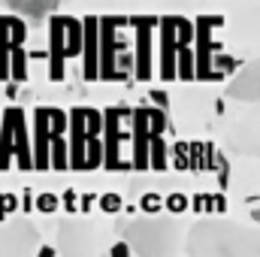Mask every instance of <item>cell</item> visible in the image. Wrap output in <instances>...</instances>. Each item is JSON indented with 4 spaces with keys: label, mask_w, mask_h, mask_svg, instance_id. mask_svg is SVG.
<instances>
[{
    "label": "cell",
    "mask_w": 260,
    "mask_h": 257,
    "mask_svg": "<svg viewBox=\"0 0 260 257\" xmlns=\"http://www.w3.org/2000/svg\"><path fill=\"white\" fill-rule=\"evenodd\" d=\"M160 27L157 15H130V30H133V82H151L154 76V30Z\"/></svg>",
    "instance_id": "8"
},
{
    "label": "cell",
    "mask_w": 260,
    "mask_h": 257,
    "mask_svg": "<svg viewBox=\"0 0 260 257\" xmlns=\"http://www.w3.org/2000/svg\"><path fill=\"white\" fill-rule=\"evenodd\" d=\"M130 251H133V248H130L127 242H124V239H118V242L109 248V257H130Z\"/></svg>",
    "instance_id": "31"
},
{
    "label": "cell",
    "mask_w": 260,
    "mask_h": 257,
    "mask_svg": "<svg viewBox=\"0 0 260 257\" xmlns=\"http://www.w3.org/2000/svg\"><path fill=\"white\" fill-rule=\"evenodd\" d=\"M12 164L24 173L37 170V164H34V130L27 124V115L21 106H6L0 115V173H6Z\"/></svg>",
    "instance_id": "4"
},
{
    "label": "cell",
    "mask_w": 260,
    "mask_h": 257,
    "mask_svg": "<svg viewBox=\"0 0 260 257\" xmlns=\"http://www.w3.org/2000/svg\"><path fill=\"white\" fill-rule=\"evenodd\" d=\"M85 154H88L85 106H73V109H70V170L85 173Z\"/></svg>",
    "instance_id": "17"
},
{
    "label": "cell",
    "mask_w": 260,
    "mask_h": 257,
    "mask_svg": "<svg viewBox=\"0 0 260 257\" xmlns=\"http://www.w3.org/2000/svg\"><path fill=\"white\" fill-rule=\"evenodd\" d=\"M179 79L194 82L197 79V52L194 46H179Z\"/></svg>",
    "instance_id": "21"
},
{
    "label": "cell",
    "mask_w": 260,
    "mask_h": 257,
    "mask_svg": "<svg viewBox=\"0 0 260 257\" xmlns=\"http://www.w3.org/2000/svg\"><path fill=\"white\" fill-rule=\"evenodd\" d=\"M12 82H27V52L24 46H12Z\"/></svg>",
    "instance_id": "22"
},
{
    "label": "cell",
    "mask_w": 260,
    "mask_h": 257,
    "mask_svg": "<svg viewBox=\"0 0 260 257\" xmlns=\"http://www.w3.org/2000/svg\"><path fill=\"white\" fill-rule=\"evenodd\" d=\"M227 97L230 100H239V103H260V58L257 61H248L242 64V70L230 79L227 85Z\"/></svg>",
    "instance_id": "15"
},
{
    "label": "cell",
    "mask_w": 260,
    "mask_h": 257,
    "mask_svg": "<svg viewBox=\"0 0 260 257\" xmlns=\"http://www.w3.org/2000/svg\"><path fill=\"white\" fill-rule=\"evenodd\" d=\"M97 206H100L106 215H118V212L124 209V200H121L118 194H103V197L97 200Z\"/></svg>",
    "instance_id": "28"
},
{
    "label": "cell",
    "mask_w": 260,
    "mask_h": 257,
    "mask_svg": "<svg viewBox=\"0 0 260 257\" xmlns=\"http://www.w3.org/2000/svg\"><path fill=\"white\" fill-rule=\"evenodd\" d=\"M82 79H100V15H85V49H82Z\"/></svg>",
    "instance_id": "16"
},
{
    "label": "cell",
    "mask_w": 260,
    "mask_h": 257,
    "mask_svg": "<svg viewBox=\"0 0 260 257\" xmlns=\"http://www.w3.org/2000/svg\"><path fill=\"white\" fill-rule=\"evenodd\" d=\"M30 203H34V197H30V191L21 194V212H30Z\"/></svg>",
    "instance_id": "35"
},
{
    "label": "cell",
    "mask_w": 260,
    "mask_h": 257,
    "mask_svg": "<svg viewBox=\"0 0 260 257\" xmlns=\"http://www.w3.org/2000/svg\"><path fill=\"white\" fill-rule=\"evenodd\" d=\"M157 49H160V79L176 82L179 79V30L176 15H164L157 27Z\"/></svg>",
    "instance_id": "13"
},
{
    "label": "cell",
    "mask_w": 260,
    "mask_h": 257,
    "mask_svg": "<svg viewBox=\"0 0 260 257\" xmlns=\"http://www.w3.org/2000/svg\"><path fill=\"white\" fill-rule=\"evenodd\" d=\"M151 100H157V103H160V109H167V97H164L160 91H151Z\"/></svg>",
    "instance_id": "37"
},
{
    "label": "cell",
    "mask_w": 260,
    "mask_h": 257,
    "mask_svg": "<svg viewBox=\"0 0 260 257\" xmlns=\"http://www.w3.org/2000/svg\"><path fill=\"white\" fill-rule=\"evenodd\" d=\"M139 209H142V215H164V209H167V197H157V194H142L139 197Z\"/></svg>",
    "instance_id": "23"
},
{
    "label": "cell",
    "mask_w": 260,
    "mask_h": 257,
    "mask_svg": "<svg viewBox=\"0 0 260 257\" xmlns=\"http://www.w3.org/2000/svg\"><path fill=\"white\" fill-rule=\"evenodd\" d=\"M167 212L173 215V218H179V215H185V212H191V197H185V194H170L167 197Z\"/></svg>",
    "instance_id": "25"
},
{
    "label": "cell",
    "mask_w": 260,
    "mask_h": 257,
    "mask_svg": "<svg viewBox=\"0 0 260 257\" xmlns=\"http://www.w3.org/2000/svg\"><path fill=\"white\" fill-rule=\"evenodd\" d=\"M40 230L27 218H12L0 224V257H37Z\"/></svg>",
    "instance_id": "10"
},
{
    "label": "cell",
    "mask_w": 260,
    "mask_h": 257,
    "mask_svg": "<svg viewBox=\"0 0 260 257\" xmlns=\"http://www.w3.org/2000/svg\"><path fill=\"white\" fill-rule=\"evenodd\" d=\"M121 145L133 148V109L127 106H109L103 112V148H106V170L127 173L133 170L127 157L121 154Z\"/></svg>",
    "instance_id": "6"
},
{
    "label": "cell",
    "mask_w": 260,
    "mask_h": 257,
    "mask_svg": "<svg viewBox=\"0 0 260 257\" xmlns=\"http://www.w3.org/2000/svg\"><path fill=\"white\" fill-rule=\"evenodd\" d=\"M58 254L61 257H94L91 230L82 221H76V218H61L58 221Z\"/></svg>",
    "instance_id": "12"
},
{
    "label": "cell",
    "mask_w": 260,
    "mask_h": 257,
    "mask_svg": "<svg viewBox=\"0 0 260 257\" xmlns=\"http://www.w3.org/2000/svg\"><path fill=\"white\" fill-rule=\"evenodd\" d=\"M9 6V12H24V15H34V18H43V15H49V12H58L61 6L55 3V0H49V3H18V0H12V3H6ZM52 18V15H49Z\"/></svg>",
    "instance_id": "19"
},
{
    "label": "cell",
    "mask_w": 260,
    "mask_h": 257,
    "mask_svg": "<svg viewBox=\"0 0 260 257\" xmlns=\"http://www.w3.org/2000/svg\"><path fill=\"white\" fill-rule=\"evenodd\" d=\"M251 221H254V224H260V209H254V212H251Z\"/></svg>",
    "instance_id": "38"
},
{
    "label": "cell",
    "mask_w": 260,
    "mask_h": 257,
    "mask_svg": "<svg viewBox=\"0 0 260 257\" xmlns=\"http://www.w3.org/2000/svg\"><path fill=\"white\" fill-rule=\"evenodd\" d=\"M194 24H197V43H194L197 79L200 82H221L224 76L215 70V49H218V43L212 40V30L224 27V15H200Z\"/></svg>",
    "instance_id": "9"
},
{
    "label": "cell",
    "mask_w": 260,
    "mask_h": 257,
    "mask_svg": "<svg viewBox=\"0 0 260 257\" xmlns=\"http://www.w3.org/2000/svg\"><path fill=\"white\" fill-rule=\"evenodd\" d=\"M121 239L133 248L136 257H179L188 242V230H182L179 218L173 215H139L121 218L115 224Z\"/></svg>",
    "instance_id": "2"
},
{
    "label": "cell",
    "mask_w": 260,
    "mask_h": 257,
    "mask_svg": "<svg viewBox=\"0 0 260 257\" xmlns=\"http://www.w3.org/2000/svg\"><path fill=\"white\" fill-rule=\"evenodd\" d=\"M9 37H12V46H24V37H27V24H24L18 15H9Z\"/></svg>",
    "instance_id": "27"
},
{
    "label": "cell",
    "mask_w": 260,
    "mask_h": 257,
    "mask_svg": "<svg viewBox=\"0 0 260 257\" xmlns=\"http://www.w3.org/2000/svg\"><path fill=\"white\" fill-rule=\"evenodd\" d=\"M18 209V197L15 194H0V224H6V221H12L9 215Z\"/></svg>",
    "instance_id": "29"
},
{
    "label": "cell",
    "mask_w": 260,
    "mask_h": 257,
    "mask_svg": "<svg viewBox=\"0 0 260 257\" xmlns=\"http://www.w3.org/2000/svg\"><path fill=\"white\" fill-rule=\"evenodd\" d=\"M85 49V18L52 15L49 18V79L64 82L67 58H82Z\"/></svg>",
    "instance_id": "5"
},
{
    "label": "cell",
    "mask_w": 260,
    "mask_h": 257,
    "mask_svg": "<svg viewBox=\"0 0 260 257\" xmlns=\"http://www.w3.org/2000/svg\"><path fill=\"white\" fill-rule=\"evenodd\" d=\"M173 167H176V170H194L191 145H188V142H176V148H173Z\"/></svg>",
    "instance_id": "24"
},
{
    "label": "cell",
    "mask_w": 260,
    "mask_h": 257,
    "mask_svg": "<svg viewBox=\"0 0 260 257\" xmlns=\"http://www.w3.org/2000/svg\"><path fill=\"white\" fill-rule=\"evenodd\" d=\"M37 257H58V248H52V245H40V248H37Z\"/></svg>",
    "instance_id": "34"
},
{
    "label": "cell",
    "mask_w": 260,
    "mask_h": 257,
    "mask_svg": "<svg viewBox=\"0 0 260 257\" xmlns=\"http://www.w3.org/2000/svg\"><path fill=\"white\" fill-rule=\"evenodd\" d=\"M191 212H197V215L215 212V203H212V197H209V194H194V197H191Z\"/></svg>",
    "instance_id": "30"
},
{
    "label": "cell",
    "mask_w": 260,
    "mask_h": 257,
    "mask_svg": "<svg viewBox=\"0 0 260 257\" xmlns=\"http://www.w3.org/2000/svg\"><path fill=\"white\" fill-rule=\"evenodd\" d=\"M148 160H151V170H154V173H164V170L173 164V160H170V148H167V139H164V136H154V139H151Z\"/></svg>",
    "instance_id": "20"
},
{
    "label": "cell",
    "mask_w": 260,
    "mask_h": 257,
    "mask_svg": "<svg viewBox=\"0 0 260 257\" xmlns=\"http://www.w3.org/2000/svg\"><path fill=\"white\" fill-rule=\"evenodd\" d=\"M94 200H100V197H94V194H85V197H82V212H88V206H94Z\"/></svg>",
    "instance_id": "36"
},
{
    "label": "cell",
    "mask_w": 260,
    "mask_h": 257,
    "mask_svg": "<svg viewBox=\"0 0 260 257\" xmlns=\"http://www.w3.org/2000/svg\"><path fill=\"white\" fill-rule=\"evenodd\" d=\"M212 203H215V215L221 218V215L227 212V200H224V194H215V197H212Z\"/></svg>",
    "instance_id": "32"
},
{
    "label": "cell",
    "mask_w": 260,
    "mask_h": 257,
    "mask_svg": "<svg viewBox=\"0 0 260 257\" xmlns=\"http://www.w3.org/2000/svg\"><path fill=\"white\" fill-rule=\"evenodd\" d=\"M61 209V197L58 194H40L37 197V212H43V215H52V212H58Z\"/></svg>",
    "instance_id": "26"
},
{
    "label": "cell",
    "mask_w": 260,
    "mask_h": 257,
    "mask_svg": "<svg viewBox=\"0 0 260 257\" xmlns=\"http://www.w3.org/2000/svg\"><path fill=\"white\" fill-rule=\"evenodd\" d=\"M188 257H260V227L230 218H200L188 227Z\"/></svg>",
    "instance_id": "1"
},
{
    "label": "cell",
    "mask_w": 260,
    "mask_h": 257,
    "mask_svg": "<svg viewBox=\"0 0 260 257\" xmlns=\"http://www.w3.org/2000/svg\"><path fill=\"white\" fill-rule=\"evenodd\" d=\"M224 142L233 154L242 157H257L260 160V106H251L242 112L224 133Z\"/></svg>",
    "instance_id": "11"
},
{
    "label": "cell",
    "mask_w": 260,
    "mask_h": 257,
    "mask_svg": "<svg viewBox=\"0 0 260 257\" xmlns=\"http://www.w3.org/2000/svg\"><path fill=\"white\" fill-rule=\"evenodd\" d=\"M0 82H12V37H9V15H0Z\"/></svg>",
    "instance_id": "18"
},
{
    "label": "cell",
    "mask_w": 260,
    "mask_h": 257,
    "mask_svg": "<svg viewBox=\"0 0 260 257\" xmlns=\"http://www.w3.org/2000/svg\"><path fill=\"white\" fill-rule=\"evenodd\" d=\"M64 206H67V212H76V191L64 194Z\"/></svg>",
    "instance_id": "33"
},
{
    "label": "cell",
    "mask_w": 260,
    "mask_h": 257,
    "mask_svg": "<svg viewBox=\"0 0 260 257\" xmlns=\"http://www.w3.org/2000/svg\"><path fill=\"white\" fill-rule=\"evenodd\" d=\"M167 109L160 106H139L133 109V148H130V164L133 170H151V160H148V151H151V139L154 136H164L167 130Z\"/></svg>",
    "instance_id": "7"
},
{
    "label": "cell",
    "mask_w": 260,
    "mask_h": 257,
    "mask_svg": "<svg viewBox=\"0 0 260 257\" xmlns=\"http://www.w3.org/2000/svg\"><path fill=\"white\" fill-rule=\"evenodd\" d=\"M34 164L37 173L52 170V106L34 109Z\"/></svg>",
    "instance_id": "14"
},
{
    "label": "cell",
    "mask_w": 260,
    "mask_h": 257,
    "mask_svg": "<svg viewBox=\"0 0 260 257\" xmlns=\"http://www.w3.org/2000/svg\"><path fill=\"white\" fill-rule=\"evenodd\" d=\"M130 30V15H100V82H130L136 58Z\"/></svg>",
    "instance_id": "3"
}]
</instances>
